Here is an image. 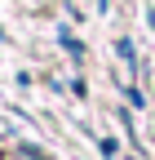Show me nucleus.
<instances>
[{
    "label": "nucleus",
    "instance_id": "1",
    "mask_svg": "<svg viewBox=\"0 0 155 160\" xmlns=\"http://www.w3.org/2000/svg\"><path fill=\"white\" fill-rule=\"evenodd\" d=\"M115 151H120V147H115V138H102V156H106V160H115Z\"/></svg>",
    "mask_w": 155,
    "mask_h": 160
}]
</instances>
